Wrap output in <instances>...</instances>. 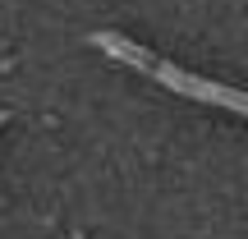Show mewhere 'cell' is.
Here are the masks:
<instances>
[{
    "instance_id": "2",
    "label": "cell",
    "mask_w": 248,
    "mask_h": 239,
    "mask_svg": "<svg viewBox=\"0 0 248 239\" xmlns=\"http://www.w3.org/2000/svg\"><path fill=\"white\" fill-rule=\"evenodd\" d=\"M5 120H9V115H5V111H0V124H5Z\"/></svg>"
},
{
    "instance_id": "1",
    "label": "cell",
    "mask_w": 248,
    "mask_h": 239,
    "mask_svg": "<svg viewBox=\"0 0 248 239\" xmlns=\"http://www.w3.org/2000/svg\"><path fill=\"white\" fill-rule=\"evenodd\" d=\"M92 46H101L110 60H124V64H133V69H147L152 79L161 83V88L184 92V97H193V101H216V106L234 111V115H244V106H248L244 92H234V88H216V83H207V79H193V74H184V69H175V64L156 60V55L138 51V46L124 42L120 32H92Z\"/></svg>"
}]
</instances>
